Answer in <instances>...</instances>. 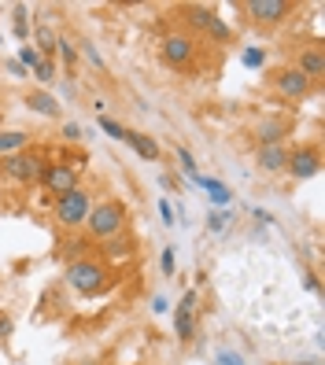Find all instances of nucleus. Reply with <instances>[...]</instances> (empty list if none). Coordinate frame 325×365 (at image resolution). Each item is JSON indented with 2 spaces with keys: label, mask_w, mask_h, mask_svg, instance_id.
Instances as JSON below:
<instances>
[{
  "label": "nucleus",
  "mask_w": 325,
  "mask_h": 365,
  "mask_svg": "<svg viewBox=\"0 0 325 365\" xmlns=\"http://www.w3.org/2000/svg\"><path fill=\"white\" fill-rule=\"evenodd\" d=\"M185 19H189V26H196V30H207V26H211V23H214V19H219V15H214L211 8L189 4V8H185Z\"/></svg>",
  "instance_id": "dca6fc26"
},
{
  "label": "nucleus",
  "mask_w": 325,
  "mask_h": 365,
  "mask_svg": "<svg viewBox=\"0 0 325 365\" xmlns=\"http://www.w3.org/2000/svg\"><path fill=\"white\" fill-rule=\"evenodd\" d=\"M4 336H11V317L0 314V339H4Z\"/></svg>",
  "instance_id": "c9c22d12"
},
{
  "label": "nucleus",
  "mask_w": 325,
  "mask_h": 365,
  "mask_svg": "<svg viewBox=\"0 0 325 365\" xmlns=\"http://www.w3.org/2000/svg\"><path fill=\"white\" fill-rule=\"evenodd\" d=\"M15 37H30V26H26V8H15Z\"/></svg>",
  "instance_id": "a878e982"
},
{
  "label": "nucleus",
  "mask_w": 325,
  "mask_h": 365,
  "mask_svg": "<svg viewBox=\"0 0 325 365\" xmlns=\"http://www.w3.org/2000/svg\"><path fill=\"white\" fill-rule=\"evenodd\" d=\"M281 137H285V122H263L259 125V144H281Z\"/></svg>",
  "instance_id": "6ab92c4d"
},
{
  "label": "nucleus",
  "mask_w": 325,
  "mask_h": 365,
  "mask_svg": "<svg viewBox=\"0 0 325 365\" xmlns=\"http://www.w3.org/2000/svg\"><path fill=\"white\" fill-rule=\"evenodd\" d=\"M34 41H37V52L45 56V59H49V56L56 52V45H59V37H56L49 26H37V30H34Z\"/></svg>",
  "instance_id": "a211bd4d"
},
{
  "label": "nucleus",
  "mask_w": 325,
  "mask_h": 365,
  "mask_svg": "<svg viewBox=\"0 0 325 365\" xmlns=\"http://www.w3.org/2000/svg\"><path fill=\"white\" fill-rule=\"evenodd\" d=\"M104 281H107V269H104L100 262H93V259H81V262H71V266H67V284H71L78 295L100 292Z\"/></svg>",
  "instance_id": "20e7f679"
},
{
  "label": "nucleus",
  "mask_w": 325,
  "mask_h": 365,
  "mask_svg": "<svg viewBox=\"0 0 325 365\" xmlns=\"http://www.w3.org/2000/svg\"><path fill=\"white\" fill-rule=\"evenodd\" d=\"M100 130H104L107 137H115V140H122V137H126V130H122V125H119L115 118H100Z\"/></svg>",
  "instance_id": "b1692460"
},
{
  "label": "nucleus",
  "mask_w": 325,
  "mask_h": 365,
  "mask_svg": "<svg viewBox=\"0 0 325 365\" xmlns=\"http://www.w3.org/2000/svg\"><path fill=\"white\" fill-rule=\"evenodd\" d=\"M192 303H196V292H189L181 299V307L174 310V329L181 339H192V332H196V317H192Z\"/></svg>",
  "instance_id": "9d476101"
},
{
  "label": "nucleus",
  "mask_w": 325,
  "mask_h": 365,
  "mask_svg": "<svg viewBox=\"0 0 325 365\" xmlns=\"http://www.w3.org/2000/svg\"><path fill=\"white\" fill-rule=\"evenodd\" d=\"M274 85H277V93H281V96H289V100H303V96L311 93V78H303L296 67H289V71H277Z\"/></svg>",
  "instance_id": "6e6552de"
},
{
  "label": "nucleus",
  "mask_w": 325,
  "mask_h": 365,
  "mask_svg": "<svg viewBox=\"0 0 325 365\" xmlns=\"http://www.w3.org/2000/svg\"><path fill=\"white\" fill-rule=\"evenodd\" d=\"M192 56H196V45H192L189 34H166L163 37V59L170 67H189Z\"/></svg>",
  "instance_id": "423d86ee"
},
{
  "label": "nucleus",
  "mask_w": 325,
  "mask_h": 365,
  "mask_svg": "<svg viewBox=\"0 0 325 365\" xmlns=\"http://www.w3.org/2000/svg\"><path fill=\"white\" fill-rule=\"evenodd\" d=\"M30 140V133H23V130H8V133H0V155H11V152H19Z\"/></svg>",
  "instance_id": "f3484780"
},
{
  "label": "nucleus",
  "mask_w": 325,
  "mask_h": 365,
  "mask_svg": "<svg viewBox=\"0 0 325 365\" xmlns=\"http://www.w3.org/2000/svg\"><path fill=\"white\" fill-rule=\"evenodd\" d=\"M192 181H196V185H204L207 188V196H211V203H219V207H226L229 203V188L222 185V181H214V178H192Z\"/></svg>",
  "instance_id": "2eb2a0df"
},
{
  "label": "nucleus",
  "mask_w": 325,
  "mask_h": 365,
  "mask_svg": "<svg viewBox=\"0 0 325 365\" xmlns=\"http://www.w3.org/2000/svg\"><path fill=\"white\" fill-rule=\"evenodd\" d=\"M8 74H15V78H26V67L19 59H8Z\"/></svg>",
  "instance_id": "72a5a7b5"
},
{
  "label": "nucleus",
  "mask_w": 325,
  "mask_h": 365,
  "mask_svg": "<svg viewBox=\"0 0 325 365\" xmlns=\"http://www.w3.org/2000/svg\"><path fill=\"white\" fill-rule=\"evenodd\" d=\"M207 34H211L214 41H219V45H226V41H229V26L222 23V19H214V23L207 26Z\"/></svg>",
  "instance_id": "5701e85b"
},
{
  "label": "nucleus",
  "mask_w": 325,
  "mask_h": 365,
  "mask_svg": "<svg viewBox=\"0 0 325 365\" xmlns=\"http://www.w3.org/2000/svg\"><path fill=\"white\" fill-rule=\"evenodd\" d=\"M0 174L19 181V185H34V181H41V174H45V163H41L37 155H30V152H11V155L0 159Z\"/></svg>",
  "instance_id": "7ed1b4c3"
},
{
  "label": "nucleus",
  "mask_w": 325,
  "mask_h": 365,
  "mask_svg": "<svg viewBox=\"0 0 325 365\" xmlns=\"http://www.w3.org/2000/svg\"><path fill=\"white\" fill-rule=\"evenodd\" d=\"M63 137H67V140H78V137H81V130H78L74 122H67V125H63Z\"/></svg>",
  "instance_id": "f704fd0d"
},
{
  "label": "nucleus",
  "mask_w": 325,
  "mask_h": 365,
  "mask_svg": "<svg viewBox=\"0 0 325 365\" xmlns=\"http://www.w3.org/2000/svg\"><path fill=\"white\" fill-rule=\"evenodd\" d=\"M41 59H45V56H41L37 48H30V45H23V48H19V63H23V67H30V71L37 67Z\"/></svg>",
  "instance_id": "412c9836"
},
{
  "label": "nucleus",
  "mask_w": 325,
  "mask_h": 365,
  "mask_svg": "<svg viewBox=\"0 0 325 365\" xmlns=\"http://www.w3.org/2000/svg\"><path fill=\"white\" fill-rule=\"evenodd\" d=\"M303 78H321L325 74V56H321V48H303L299 52V67H296Z\"/></svg>",
  "instance_id": "9b49d317"
},
{
  "label": "nucleus",
  "mask_w": 325,
  "mask_h": 365,
  "mask_svg": "<svg viewBox=\"0 0 325 365\" xmlns=\"http://www.w3.org/2000/svg\"><path fill=\"white\" fill-rule=\"evenodd\" d=\"M263 59H266L263 48H248V52H244V67H263Z\"/></svg>",
  "instance_id": "c85d7f7f"
},
{
  "label": "nucleus",
  "mask_w": 325,
  "mask_h": 365,
  "mask_svg": "<svg viewBox=\"0 0 325 365\" xmlns=\"http://www.w3.org/2000/svg\"><path fill=\"white\" fill-rule=\"evenodd\" d=\"M107 255H111V259H126L129 244H122V240H115V236H111V240H107Z\"/></svg>",
  "instance_id": "cd10ccee"
},
{
  "label": "nucleus",
  "mask_w": 325,
  "mask_h": 365,
  "mask_svg": "<svg viewBox=\"0 0 325 365\" xmlns=\"http://www.w3.org/2000/svg\"><path fill=\"white\" fill-rule=\"evenodd\" d=\"M89 207H93V196L78 185L74 192H67V196L56 200V222H59L63 229L85 225V218H89Z\"/></svg>",
  "instance_id": "f03ea898"
},
{
  "label": "nucleus",
  "mask_w": 325,
  "mask_h": 365,
  "mask_svg": "<svg viewBox=\"0 0 325 365\" xmlns=\"http://www.w3.org/2000/svg\"><path fill=\"white\" fill-rule=\"evenodd\" d=\"M307 365H318V361H307Z\"/></svg>",
  "instance_id": "e433bc0d"
},
{
  "label": "nucleus",
  "mask_w": 325,
  "mask_h": 365,
  "mask_svg": "<svg viewBox=\"0 0 325 365\" xmlns=\"http://www.w3.org/2000/svg\"><path fill=\"white\" fill-rule=\"evenodd\" d=\"M289 174L296 178V181H307V178H314L318 174V148H299V152L296 155H289Z\"/></svg>",
  "instance_id": "1a4fd4ad"
},
{
  "label": "nucleus",
  "mask_w": 325,
  "mask_h": 365,
  "mask_svg": "<svg viewBox=\"0 0 325 365\" xmlns=\"http://www.w3.org/2000/svg\"><path fill=\"white\" fill-rule=\"evenodd\" d=\"M41 185H45L52 196H67V192L78 188V170L67 163H45V174H41Z\"/></svg>",
  "instance_id": "39448f33"
},
{
  "label": "nucleus",
  "mask_w": 325,
  "mask_h": 365,
  "mask_svg": "<svg viewBox=\"0 0 325 365\" xmlns=\"http://www.w3.org/2000/svg\"><path fill=\"white\" fill-rule=\"evenodd\" d=\"M285 163H289V152H285V144H263L259 148V166L263 170H285Z\"/></svg>",
  "instance_id": "ddd939ff"
},
{
  "label": "nucleus",
  "mask_w": 325,
  "mask_h": 365,
  "mask_svg": "<svg viewBox=\"0 0 325 365\" xmlns=\"http://www.w3.org/2000/svg\"><path fill=\"white\" fill-rule=\"evenodd\" d=\"M226 225H229V214L226 210H214L211 218H207V229L211 232H226Z\"/></svg>",
  "instance_id": "4be33fe9"
},
{
  "label": "nucleus",
  "mask_w": 325,
  "mask_h": 365,
  "mask_svg": "<svg viewBox=\"0 0 325 365\" xmlns=\"http://www.w3.org/2000/svg\"><path fill=\"white\" fill-rule=\"evenodd\" d=\"M159 218H163V222H166V225H174V207H170V203H166V200H163V203H159Z\"/></svg>",
  "instance_id": "473e14b6"
},
{
  "label": "nucleus",
  "mask_w": 325,
  "mask_h": 365,
  "mask_svg": "<svg viewBox=\"0 0 325 365\" xmlns=\"http://www.w3.org/2000/svg\"><path fill=\"white\" fill-rule=\"evenodd\" d=\"M34 78H37L41 85H52V78H56V67H52V59H41L37 67H34Z\"/></svg>",
  "instance_id": "aec40b11"
},
{
  "label": "nucleus",
  "mask_w": 325,
  "mask_h": 365,
  "mask_svg": "<svg viewBox=\"0 0 325 365\" xmlns=\"http://www.w3.org/2000/svg\"><path fill=\"white\" fill-rule=\"evenodd\" d=\"M248 15L255 19V23H281L289 11H292V4L289 0H248Z\"/></svg>",
  "instance_id": "0eeeda50"
},
{
  "label": "nucleus",
  "mask_w": 325,
  "mask_h": 365,
  "mask_svg": "<svg viewBox=\"0 0 325 365\" xmlns=\"http://www.w3.org/2000/svg\"><path fill=\"white\" fill-rule=\"evenodd\" d=\"M85 225H89V236H96V240H111V236H119L122 225H126V203H119V200L93 203Z\"/></svg>",
  "instance_id": "f257e3e1"
},
{
  "label": "nucleus",
  "mask_w": 325,
  "mask_h": 365,
  "mask_svg": "<svg viewBox=\"0 0 325 365\" xmlns=\"http://www.w3.org/2000/svg\"><path fill=\"white\" fill-rule=\"evenodd\" d=\"M134 152L141 155V159H148V163H156L159 159V144L151 140V137H144V133H137V130H126V137H122Z\"/></svg>",
  "instance_id": "f8f14e48"
},
{
  "label": "nucleus",
  "mask_w": 325,
  "mask_h": 365,
  "mask_svg": "<svg viewBox=\"0 0 325 365\" xmlns=\"http://www.w3.org/2000/svg\"><path fill=\"white\" fill-rule=\"evenodd\" d=\"M178 163H181V170H185L189 178H196V163H192V152H189V148H178Z\"/></svg>",
  "instance_id": "393cba45"
},
{
  "label": "nucleus",
  "mask_w": 325,
  "mask_h": 365,
  "mask_svg": "<svg viewBox=\"0 0 325 365\" xmlns=\"http://www.w3.org/2000/svg\"><path fill=\"white\" fill-rule=\"evenodd\" d=\"M26 103H30V111H37V115H45V118H59V103H56L49 93H30V96H26Z\"/></svg>",
  "instance_id": "4468645a"
},
{
  "label": "nucleus",
  "mask_w": 325,
  "mask_h": 365,
  "mask_svg": "<svg viewBox=\"0 0 325 365\" xmlns=\"http://www.w3.org/2000/svg\"><path fill=\"white\" fill-rule=\"evenodd\" d=\"M214 365H244V358L236 351H219V354H214Z\"/></svg>",
  "instance_id": "bb28decb"
},
{
  "label": "nucleus",
  "mask_w": 325,
  "mask_h": 365,
  "mask_svg": "<svg viewBox=\"0 0 325 365\" xmlns=\"http://www.w3.org/2000/svg\"><path fill=\"white\" fill-rule=\"evenodd\" d=\"M56 52H59L63 59H67V63H74V59H78V52H74V45H71V41H63V37H59V45H56Z\"/></svg>",
  "instance_id": "c756f323"
},
{
  "label": "nucleus",
  "mask_w": 325,
  "mask_h": 365,
  "mask_svg": "<svg viewBox=\"0 0 325 365\" xmlns=\"http://www.w3.org/2000/svg\"><path fill=\"white\" fill-rule=\"evenodd\" d=\"M85 59L93 63V67H100L104 71V59H100V52H96V45H85Z\"/></svg>",
  "instance_id": "2f4dec72"
},
{
  "label": "nucleus",
  "mask_w": 325,
  "mask_h": 365,
  "mask_svg": "<svg viewBox=\"0 0 325 365\" xmlns=\"http://www.w3.org/2000/svg\"><path fill=\"white\" fill-rule=\"evenodd\" d=\"M159 266H163V273H174V247H166V251H163Z\"/></svg>",
  "instance_id": "7c9ffc66"
}]
</instances>
